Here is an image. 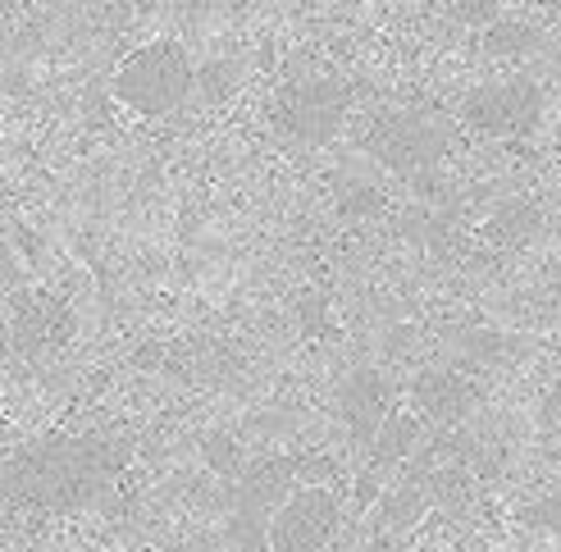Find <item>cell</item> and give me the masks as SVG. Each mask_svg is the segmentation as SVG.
Segmentation results:
<instances>
[{
  "label": "cell",
  "instance_id": "obj_1",
  "mask_svg": "<svg viewBox=\"0 0 561 552\" xmlns=\"http://www.w3.org/2000/svg\"><path fill=\"white\" fill-rule=\"evenodd\" d=\"M128 465V444L105 434H46L0 461V511L69 516L96 503Z\"/></svg>",
  "mask_w": 561,
  "mask_h": 552
},
{
  "label": "cell",
  "instance_id": "obj_2",
  "mask_svg": "<svg viewBox=\"0 0 561 552\" xmlns=\"http://www.w3.org/2000/svg\"><path fill=\"white\" fill-rule=\"evenodd\" d=\"M192 88H196V69L187 60L183 42H174V37L137 46L133 55H124V65L110 78L115 101L137 110V115H174L192 96Z\"/></svg>",
  "mask_w": 561,
  "mask_h": 552
},
{
  "label": "cell",
  "instance_id": "obj_3",
  "mask_svg": "<svg viewBox=\"0 0 561 552\" xmlns=\"http://www.w3.org/2000/svg\"><path fill=\"white\" fill-rule=\"evenodd\" d=\"M447 142H453V128L430 110H383L366 133L370 156L402 179H430L434 164L447 156Z\"/></svg>",
  "mask_w": 561,
  "mask_h": 552
},
{
  "label": "cell",
  "instance_id": "obj_4",
  "mask_svg": "<svg viewBox=\"0 0 561 552\" xmlns=\"http://www.w3.org/2000/svg\"><path fill=\"white\" fill-rule=\"evenodd\" d=\"M347 82L333 78V73H306L293 78L284 92L274 101V119L284 128L293 142L306 147H324L339 137L343 119H347Z\"/></svg>",
  "mask_w": 561,
  "mask_h": 552
},
{
  "label": "cell",
  "instance_id": "obj_5",
  "mask_svg": "<svg viewBox=\"0 0 561 552\" xmlns=\"http://www.w3.org/2000/svg\"><path fill=\"white\" fill-rule=\"evenodd\" d=\"M301 471L297 457H270L256 461L251 471L233 480V516H229V539L238 552H265V526L274 507L293 493V475Z\"/></svg>",
  "mask_w": 561,
  "mask_h": 552
},
{
  "label": "cell",
  "instance_id": "obj_6",
  "mask_svg": "<svg viewBox=\"0 0 561 552\" xmlns=\"http://www.w3.org/2000/svg\"><path fill=\"white\" fill-rule=\"evenodd\" d=\"M539 115H543V92L529 78L480 82L461 101V124L480 137H520L539 124Z\"/></svg>",
  "mask_w": 561,
  "mask_h": 552
},
{
  "label": "cell",
  "instance_id": "obj_7",
  "mask_svg": "<svg viewBox=\"0 0 561 552\" xmlns=\"http://www.w3.org/2000/svg\"><path fill=\"white\" fill-rule=\"evenodd\" d=\"M343 520V507L329 488L306 484L293 488L284 503L274 507L265 526V552H320Z\"/></svg>",
  "mask_w": 561,
  "mask_h": 552
},
{
  "label": "cell",
  "instance_id": "obj_8",
  "mask_svg": "<svg viewBox=\"0 0 561 552\" xmlns=\"http://www.w3.org/2000/svg\"><path fill=\"white\" fill-rule=\"evenodd\" d=\"M73 329V315L65 301H55L50 292H23L14 297V315H10V334L23 356H42L46 347H60Z\"/></svg>",
  "mask_w": 561,
  "mask_h": 552
},
{
  "label": "cell",
  "instance_id": "obj_9",
  "mask_svg": "<svg viewBox=\"0 0 561 552\" xmlns=\"http://www.w3.org/2000/svg\"><path fill=\"white\" fill-rule=\"evenodd\" d=\"M474 398H480L474 393V383L466 375H457V370H425L415 379V406L438 425L466 421V411L474 406Z\"/></svg>",
  "mask_w": 561,
  "mask_h": 552
},
{
  "label": "cell",
  "instance_id": "obj_10",
  "mask_svg": "<svg viewBox=\"0 0 561 552\" xmlns=\"http://www.w3.org/2000/svg\"><path fill=\"white\" fill-rule=\"evenodd\" d=\"M339 416H347V425H352V434L360 438V444H370L375 438V429L388 416V393H383V379L375 370H356V375L343 379Z\"/></svg>",
  "mask_w": 561,
  "mask_h": 552
},
{
  "label": "cell",
  "instance_id": "obj_11",
  "mask_svg": "<svg viewBox=\"0 0 561 552\" xmlns=\"http://www.w3.org/2000/svg\"><path fill=\"white\" fill-rule=\"evenodd\" d=\"M539 225H543L539 206L512 202V206H502V210H497V219H493V229H489V233H493L502 246H516V242H529V238H535Z\"/></svg>",
  "mask_w": 561,
  "mask_h": 552
},
{
  "label": "cell",
  "instance_id": "obj_12",
  "mask_svg": "<svg viewBox=\"0 0 561 552\" xmlns=\"http://www.w3.org/2000/svg\"><path fill=\"white\" fill-rule=\"evenodd\" d=\"M415 421L411 416H383V425L375 429V465H392V461H402L415 444Z\"/></svg>",
  "mask_w": 561,
  "mask_h": 552
},
{
  "label": "cell",
  "instance_id": "obj_13",
  "mask_svg": "<svg viewBox=\"0 0 561 552\" xmlns=\"http://www.w3.org/2000/svg\"><path fill=\"white\" fill-rule=\"evenodd\" d=\"M484 50L489 55H525V50H535V33L520 23H489Z\"/></svg>",
  "mask_w": 561,
  "mask_h": 552
},
{
  "label": "cell",
  "instance_id": "obj_14",
  "mask_svg": "<svg viewBox=\"0 0 561 552\" xmlns=\"http://www.w3.org/2000/svg\"><path fill=\"white\" fill-rule=\"evenodd\" d=\"M206 461H210V471L224 475L229 484L242 475V448L233 444L229 434H210V438H206Z\"/></svg>",
  "mask_w": 561,
  "mask_h": 552
},
{
  "label": "cell",
  "instance_id": "obj_15",
  "mask_svg": "<svg viewBox=\"0 0 561 552\" xmlns=\"http://www.w3.org/2000/svg\"><path fill=\"white\" fill-rule=\"evenodd\" d=\"M196 88H202L210 101H219L224 92L238 88V65L233 60H219V65H206L202 73H196Z\"/></svg>",
  "mask_w": 561,
  "mask_h": 552
},
{
  "label": "cell",
  "instance_id": "obj_16",
  "mask_svg": "<svg viewBox=\"0 0 561 552\" xmlns=\"http://www.w3.org/2000/svg\"><path fill=\"white\" fill-rule=\"evenodd\" d=\"M457 14H461L470 27H489L493 14H497V0H457Z\"/></svg>",
  "mask_w": 561,
  "mask_h": 552
},
{
  "label": "cell",
  "instance_id": "obj_17",
  "mask_svg": "<svg viewBox=\"0 0 561 552\" xmlns=\"http://www.w3.org/2000/svg\"><path fill=\"white\" fill-rule=\"evenodd\" d=\"M529 526H548V530H557L561 534V498H552V503H543V507H529Z\"/></svg>",
  "mask_w": 561,
  "mask_h": 552
},
{
  "label": "cell",
  "instance_id": "obj_18",
  "mask_svg": "<svg viewBox=\"0 0 561 552\" xmlns=\"http://www.w3.org/2000/svg\"><path fill=\"white\" fill-rule=\"evenodd\" d=\"M215 5H219V0H179V10H192V14L196 10H215Z\"/></svg>",
  "mask_w": 561,
  "mask_h": 552
}]
</instances>
